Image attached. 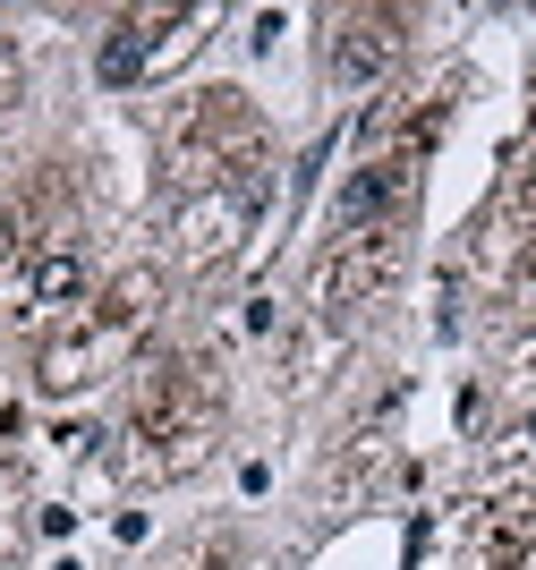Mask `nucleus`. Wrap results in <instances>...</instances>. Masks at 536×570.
<instances>
[{
	"label": "nucleus",
	"mask_w": 536,
	"mask_h": 570,
	"mask_svg": "<svg viewBox=\"0 0 536 570\" xmlns=\"http://www.w3.org/2000/svg\"><path fill=\"white\" fill-rule=\"evenodd\" d=\"M145 60H154V26H111L103 51H94V77H103V86H137Z\"/></svg>",
	"instance_id": "obj_1"
},
{
	"label": "nucleus",
	"mask_w": 536,
	"mask_h": 570,
	"mask_svg": "<svg viewBox=\"0 0 536 570\" xmlns=\"http://www.w3.org/2000/svg\"><path fill=\"white\" fill-rule=\"evenodd\" d=\"M383 60H392L383 26H341V43H332V77H341V86H367V77H383Z\"/></svg>",
	"instance_id": "obj_2"
},
{
	"label": "nucleus",
	"mask_w": 536,
	"mask_h": 570,
	"mask_svg": "<svg viewBox=\"0 0 536 570\" xmlns=\"http://www.w3.org/2000/svg\"><path fill=\"white\" fill-rule=\"evenodd\" d=\"M35 298H43V307H77V298H86V256H69V247L35 256Z\"/></svg>",
	"instance_id": "obj_3"
}]
</instances>
